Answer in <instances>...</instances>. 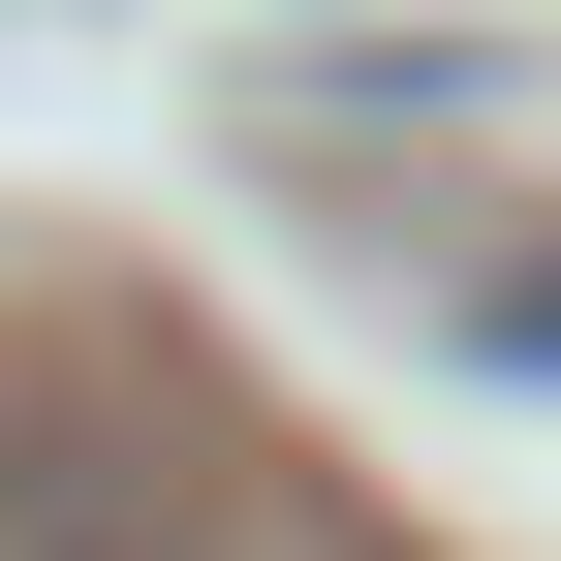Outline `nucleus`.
<instances>
[{"instance_id":"obj_1","label":"nucleus","mask_w":561,"mask_h":561,"mask_svg":"<svg viewBox=\"0 0 561 561\" xmlns=\"http://www.w3.org/2000/svg\"><path fill=\"white\" fill-rule=\"evenodd\" d=\"M468 343H500V375H561V280H500V312H468Z\"/></svg>"}]
</instances>
